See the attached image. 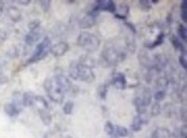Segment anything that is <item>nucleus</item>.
Wrapping results in <instances>:
<instances>
[{
	"label": "nucleus",
	"mask_w": 187,
	"mask_h": 138,
	"mask_svg": "<svg viewBox=\"0 0 187 138\" xmlns=\"http://www.w3.org/2000/svg\"><path fill=\"white\" fill-rule=\"evenodd\" d=\"M72 88V83L65 75L59 73L44 81V89L48 98L54 103L61 104L65 94Z\"/></svg>",
	"instance_id": "nucleus-1"
},
{
	"label": "nucleus",
	"mask_w": 187,
	"mask_h": 138,
	"mask_svg": "<svg viewBox=\"0 0 187 138\" xmlns=\"http://www.w3.org/2000/svg\"><path fill=\"white\" fill-rule=\"evenodd\" d=\"M68 73L70 78L77 81L92 83L96 80V75L92 68L80 63L79 61H73L70 63Z\"/></svg>",
	"instance_id": "nucleus-2"
},
{
	"label": "nucleus",
	"mask_w": 187,
	"mask_h": 138,
	"mask_svg": "<svg viewBox=\"0 0 187 138\" xmlns=\"http://www.w3.org/2000/svg\"><path fill=\"white\" fill-rule=\"evenodd\" d=\"M126 57V54L122 50L114 47L112 44L105 45L101 52L99 64L104 67H110L122 62Z\"/></svg>",
	"instance_id": "nucleus-3"
},
{
	"label": "nucleus",
	"mask_w": 187,
	"mask_h": 138,
	"mask_svg": "<svg viewBox=\"0 0 187 138\" xmlns=\"http://www.w3.org/2000/svg\"><path fill=\"white\" fill-rule=\"evenodd\" d=\"M77 44L88 53H93L100 46L99 38L88 31H82L77 38Z\"/></svg>",
	"instance_id": "nucleus-4"
},
{
	"label": "nucleus",
	"mask_w": 187,
	"mask_h": 138,
	"mask_svg": "<svg viewBox=\"0 0 187 138\" xmlns=\"http://www.w3.org/2000/svg\"><path fill=\"white\" fill-rule=\"evenodd\" d=\"M51 47L52 45H51L50 39L48 37H45L43 40L36 46L35 52L33 53L31 57L27 61V64H32V63L43 60L50 53Z\"/></svg>",
	"instance_id": "nucleus-5"
},
{
	"label": "nucleus",
	"mask_w": 187,
	"mask_h": 138,
	"mask_svg": "<svg viewBox=\"0 0 187 138\" xmlns=\"http://www.w3.org/2000/svg\"><path fill=\"white\" fill-rule=\"evenodd\" d=\"M94 10H96L97 11L99 12V11H108L110 13H113L115 14L116 13V5L115 2L111 1V0H101V1H97L93 6Z\"/></svg>",
	"instance_id": "nucleus-6"
},
{
	"label": "nucleus",
	"mask_w": 187,
	"mask_h": 138,
	"mask_svg": "<svg viewBox=\"0 0 187 138\" xmlns=\"http://www.w3.org/2000/svg\"><path fill=\"white\" fill-rule=\"evenodd\" d=\"M137 58L139 61V63L141 67H143L144 68L147 70L148 69L154 68V62H153V58H152L150 55L148 54V52L146 49H141L140 52L138 53Z\"/></svg>",
	"instance_id": "nucleus-7"
},
{
	"label": "nucleus",
	"mask_w": 187,
	"mask_h": 138,
	"mask_svg": "<svg viewBox=\"0 0 187 138\" xmlns=\"http://www.w3.org/2000/svg\"><path fill=\"white\" fill-rule=\"evenodd\" d=\"M111 84L116 89L124 90L127 87V80L122 73H115L111 76Z\"/></svg>",
	"instance_id": "nucleus-8"
},
{
	"label": "nucleus",
	"mask_w": 187,
	"mask_h": 138,
	"mask_svg": "<svg viewBox=\"0 0 187 138\" xmlns=\"http://www.w3.org/2000/svg\"><path fill=\"white\" fill-rule=\"evenodd\" d=\"M154 62V69L156 73H160L165 68V67L168 64V59L163 54H157L153 57Z\"/></svg>",
	"instance_id": "nucleus-9"
},
{
	"label": "nucleus",
	"mask_w": 187,
	"mask_h": 138,
	"mask_svg": "<svg viewBox=\"0 0 187 138\" xmlns=\"http://www.w3.org/2000/svg\"><path fill=\"white\" fill-rule=\"evenodd\" d=\"M69 45L66 42H60L51 47L50 53L54 57H61L68 51Z\"/></svg>",
	"instance_id": "nucleus-10"
},
{
	"label": "nucleus",
	"mask_w": 187,
	"mask_h": 138,
	"mask_svg": "<svg viewBox=\"0 0 187 138\" xmlns=\"http://www.w3.org/2000/svg\"><path fill=\"white\" fill-rule=\"evenodd\" d=\"M41 37H42V32L40 28L34 30H29V32L26 35L25 42L28 45H33L40 40Z\"/></svg>",
	"instance_id": "nucleus-11"
},
{
	"label": "nucleus",
	"mask_w": 187,
	"mask_h": 138,
	"mask_svg": "<svg viewBox=\"0 0 187 138\" xmlns=\"http://www.w3.org/2000/svg\"><path fill=\"white\" fill-rule=\"evenodd\" d=\"M96 24V17L92 15H86L80 21H79V27L81 29H89Z\"/></svg>",
	"instance_id": "nucleus-12"
},
{
	"label": "nucleus",
	"mask_w": 187,
	"mask_h": 138,
	"mask_svg": "<svg viewBox=\"0 0 187 138\" xmlns=\"http://www.w3.org/2000/svg\"><path fill=\"white\" fill-rule=\"evenodd\" d=\"M176 106L172 103H166L162 107V111L165 117L167 118H173V116H177Z\"/></svg>",
	"instance_id": "nucleus-13"
},
{
	"label": "nucleus",
	"mask_w": 187,
	"mask_h": 138,
	"mask_svg": "<svg viewBox=\"0 0 187 138\" xmlns=\"http://www.w3.org/2000/svg\"><path fill=\"white\" fill-rule=\"evenodd\" d=\"M7 15L11 21H13L14 22H19L22 18L21 11H19V9H17V7H16V6H10L8 8Z\"/></svg>",
	"instance_id": "nucleus-14"
},
{
	"label": "nucleus",
	"mask_w": 187,
	"mask_h": 138,
	"mask_svg": "<svg viewBox=\"0 0 187 138\" xmlns=\"http://www.w3.org/2000/svg\"><path fill=\"white\" fill-rule=\"evenodd\" d=\"M169 85V81L165 76L159 77L155 80V87L157 89V91H166Z\"/></svg>",
	"instance_id": "nucleus-15"
},
{
	"label": "nucleus",
	"mask_w": 187,
	"mask_h": 138,
	"mask_svg": "<svg viewBox=\"0 0 187 138\" xmlns=\"http://www.w3.org/2000/svg\"><path fill=\"white\" fill-rule=\"evenodd\" d=\"M38 111H39L40 118L44 125H46V126L50 125L53 119H52V115L49 113V111H47V109H42V108H40Z\"/></svg>",
	"instance_id": "nucleus-16"
},
{
	"label": "nucleus",
	"mask_w": 187,
	"mask_h": 138,
	"mask_svg": "<svg viewBox=\"0 0 187 138\" xmlns=\"http://www.w3.org/2000/svg\"><path fill=\"white\" fill-rule=\"evenodd\" d=\"M171 132L166 128H158L152 134L151 138H170Z\"/></svg>",
	"instance_id": "nucleus-17"
},
{
	"label": "nucleus",
	"mask_w": 187,
	"mask_h": 138,
	"mask_svg": "<svg viewBox=\"0 0 187 138\" xmlns=\"http://www.w3.org/2000/svg\"><path fill=\"white\" fill-rule=\"evenodd\" d=\"M4 112L7 114L9 116H16L20 113V110L17 106L13 105L12 103H7L4 106Z\"/></svg>",
	"instance_id": "nucleus-18"
},
{
	"label": "nucleus",
	"mask_w": 187,
	"mask_h": 138,
	"mask_svg": "<svg viewBox=\"0 0 187 138\" xmlns=\"http://www.w3.org/2000/svg\"><path fill=\"white\" fill-rule=\"evenodd\" d=\"M170 41H171L173 47H175V49L181 52L182 54H185V47L184 46L183 42L175 35H172L170 37Z\"/></svg>",
	"instance_id": "nucleus-19"
},
{
	"label": "nucleus",
	"mask_w": 187,
	"mask_h": 138,
	"mask_svg": "<svg viewBox=\"0 0 187 138\" xmlns=\"http://www.w3.org/2000/svg\"><path fill=\"white\" fill-rule=\"evenodd\" d=\"M164 39H165V34H164V32H160L157 36V37H156V40H155L153 42H150V43L148 44L145 43L144 45L148 49H153V48L158 47L160 45H161L164 42Z\"/></svg>",
	"instance_id": "nucleus-20"
},
{
	"label": "nucleus",
	"mask_w": 187,
	"mask_h": 138,
	"mask_svg": "<svg viewBox=\"0 0 187 138\" xmlns=\"http://www.w3.org/2000/svg\"><path fill=\"white\" fill-rule=\"evenodd\" d=\"M35 95L31 91H26L22 94V106L28 107L34 105L35 103Z\"/></svg>",
	"instance_id": "nucleus-21"
},
{
	"label": "nucleus",
	"mask_w": 187,
	"mask_h": 138,
	"mask_svg": "<svg viewBox=\"0 0 187 138\" xmlns=\"http://www.w3.org/2000/svg\"><path fill=\"white\" fill-rule=\"evenodd\" d=\"M118 10L119 12L115 13V17L119 19H125L127 16L129 14L130 11V7L126 4H121L119 5L118 9H116V11Z\"/></svg>",
	"instance_id": "nucleus-22"
},
{
	"label": "nucleus",
	"mask_w": 187,
	"mask_h": 138,
	"mask_svg": "<svg viewBox=\"0 0 187 138\" xmlns=\"http://www.w3.org/2000/svg\"><path fill=\"white\" fill-rule=\"evenodd\" d=\"M138 97H140V98H141V100H142V102H143L144 106L147 107V106H149V105L151 104L152 94L149 88H147V87L144 88L143 91H142V95H141V96H138Z\"/></svg>",
	"instance_id": "nucleus-23"
},
{
	"label": "nucleus",
	"mask_w": 187,
	"mask_h": 138,
	"mask_svg": "<svg viewBox=\"0 0 187 138\" xmlns=\"http://www.w3.org/2000/svg\"><path fill=\"white\" fill-rule=\"evenodd\" d=\"M142 121L140 118V116L136 115V116L134 117L133 123L131 124V129L133 131H140L141 130L142 127Z\"/></svg>",
	"instance_id": "nucleus-24"
},
{
	"label": "nucleus",
	"mask_w": 187,
	"mask_h": 138,
	"mask_svg": "<svg viewBox=\"0 0 187 138\" xmlns=\"http://www.w3.org/2000/svg\"><path fill=\"white\" fill-rule=\"evenodd\" d=\"M108 93V86L106 84H101L97 87V94L99 98L102 99H105Z\"/></svg>",
	"instance_id": "nucleus-25"
},
{
	"label": "nucleus",
	"mask_w": 187,
	"mask_h": 138,
	"mask_svg": "<svg viewBox=\"0 0 187 138\" xmlns=\"http://www.w3.org/2000/svg\"><path fill=\"white\" fill-rule=\"evenodd\" d=\"M178 35L180 36V39L183 40L184 42H186L187 40V30L186 27L184 26L183 24H180L178 27Z\"/></svg>",
	"instance_id": "nucleus-26"
},
{
	"label": "nucleus",
	"mask_w": 187,
	"mask_h": 138,
	"mask_svg": "<svg viewBox=\"0 0 187 138\" xmlns=\"http://www.w3.org/2000/svg\"><path fill=\"white\" fill-rule=\"evenodd\" d=\"M161 112V106L160 105V103L158 102H155L153 104V106L151 107V116H157L158 115H160Z\"/></svg>",
	"instance_id": "nucleus-27"
},
{
	"label": "nucleus",
	"mask_w": 187,
	"mask_h": 138,
	"mask_svg": "<svg viewBox=\"0 0 187 138\" xmlns=\"http://www.w3.org/2000/svg\"><path fill=\"white\" fill-rule=\"evenodd\" d=\"M126 48L127 50L130 51V53H134L135 51V40L133 37H130L126 39Z\"/></svg>",
	"instance_id": "nucleus-28"
},
{
	"label": "nucleus",
	"mask_w": 187,
	"mask_h": 138,
	"mask_svg": "<svg viewBox=\"0 0 187 138\" xmlns=\"http://www.w3.org/2000/svg\"><path fill=\"white\" fill-rule=\"evenodd\" d=\"M187 2L185 0L181 4V18L184 22H187Z\"/></svg>",
	"instance_id": "nucleus-29"
},
{
	"label": "nucleus",
	"mask_w": 187,
	"mask_h": 138,
	"mask_svg": "<svg viewBox=\"0 0 187 138\" xmlns=\"http://www.w3.org/2000/svg\"><path fill=\"white\" fill-rule=\"evenodd\" d=\"M73 103L72 101H67L66 102V104L63 106V111L65 114L66 115H70V114H72V110H73Z\"/></svg>",
	"instance_id": "nucleus-30"
},
{
	"label": "nucleus",
	"mask_w": 187,
	"mask_h": 138,
	"mask_svg": "<svg viewBox=\"0 0 187 138\" xmlns=\"http://www.w3.org/2000/svg\"><path fill=\"white\" fill-rule=\"evenodd\" d=\"M105 133L109 136H112L114 134V131H115V128H114V125L111 124V122L110 121H107L105 123Z\"/></svg>",
	"instance_id": "nucleus-31"
},
{
	"label": "nucleus",
	"mask_w": 187,
	"mask_h": 138,
	"mask_svg": "<svg viewBox=\"0 0 187 138\" xmlns=\"http://www.w3.org/2000/svg\"><path fill=\"white\" fill-rule=\"evenodd\" d=\"M139 4H140V9L143 11H148L151 10V3L148 0H140V1H139Z\"/></svg>",
	"instance_id": "nucleus-32"
},
{
	"label": "nucleus",
	"mask_w": 187,
	"mask_h": 138,
	"mask_svg": "<svg viewBox=\"0 0 187 138\" xmlns=\"http://www.w3.org/2000/svg\"><path fill=\"white\" fill-rule=\"evenodd\" d=\"M128 134H129V131L125 127H123V126L116 127V136H121V137H126Z\"/></svg>",
	"instance_id": "nucleus-33"
},
{
	"label": "nucleus",
	"mask_w": 187,
	"mask_h": 138,
	"mask_svg": "<svg viewBox=\"0 0 187 138\" xmlns=\"http://www.w3.org/2000/svg\"><path fill=\"white\" fill-rule=\"evenodd\" d=\"M165 95H166V91H155V95H154V98L156 100V102L160 103L162 100H164V98H165Z\"/></svg>",
	"instance_id": "nucleus-34"
},
{
	"label": "nucleus",
	"mask_w": 187,
	"mask_h": 138,
	"mask_svg": "<svg viewBox=\"0 0 187 138\" xmlns=\"http://www.w3.org/2000/svg\"><path fill=\"white\" fill-rule=\"evenodd\" d=\"M40 4H41V7L42 9V11L44 12H47L50 9L51 2L48 0H45V1H40Z\"/></svg>",
	"instance_id": "nucleus-35"
},
{
	"label": "nucleus",
	"mask_w": 187,
	"mask_h": 138,
	"mask_svg": "<svg viewBox=\"0 0 187 138\" xmlns=\"http://www.w3.org/2000/svg\"><path fill=\"white\" fill-rule=\"evenodd\" d=\"M40 25H41V22L39 20H33L29 22L28 27H29V30H34V29H39Z\"/></svg>",
	"instance_id": "nucleus-36"
},
{
	"label": "nucleus",
	"mask_w": 187,
	"mask_h": 138,
	"mask_svg": "<svg viewBox=\"0 0 187 138\" xmlns=\"http://www.w3.org/2000/svg\"><path fill=\"white\" fill-rule=\"evenodd\" d=\"M179 62H180V65L183 67L184 70H186L187 69V64H186V57H185V55L183 54L180 56L179 58Z\"/></svg>",
	"instance_id": "nucleus-37"
},
{
	"label": "nucleus",
	"mask_w": 187,
	"mask_h": 138,
	"mask_svg": "<svg viewBox=\"0 0 187 138\" xmlns=\"http://www.w3.org/2000/svg\"><path fill=\"white\" fill-rule=\"evenodd\" d=\"M180 135H181V136L182 138H187V126L186 124H185L181 127V129H180Z\"/></svg>",
	"instance_id": "nucleus-38"
},
{
	"label": "nucleus",
	"mask_w": 187,
	"mask_h": 138,
	"mask_svg": "<svg viewBox=\"0 0 187 138\" xmlns=\"http://www.w3.org/2000/svg\"><path fill=\"white\" fill-rule=\"evenodd\" d=\"M180 116H181V119H182V121H184L185 123L186 122V110L185 109V108H183V107H181L180 110Z\"/></svg>",
	"instance_id": "nucleus-39"
},
{
	"label": "nucleus",
	"mask_w": 187,
	"mask_h": 138,
	"mask_svg": "<svg viewBox=\"0 0 187 138\" xmlns=\"http://www.w3.org/2000/svg\"><path fill=\"white\" fill-rule=\"evenodd\" d=\"M173 137H174V138H182L181 135H180V129L176 128V129L174 130V131H173Z\"/></svg>",
	"instance_id": "nucleus-40"
},
{
	"label": "nucleus",
	"mask_w": 187,
	"mask_h": 138,
	"mask_svg": "<svg viewBox=\"0 0 187 138\" xmlns=\"http://www.w3.org/2000/svg\"><path fill=\"white\" fill-rule=\"evenodd\" d=\"M17 4H22V5H28L30 4V1L29 0H24V1H17Z\"/></svg>",
	"instance_id": "nucleus-41"
},
{
	"label": "nucleus",
	"mask_w": 187,
	"mask_h": 138,
	"mask_svg": "<svg viewBox=\"0 0 187 138\" xmlns=\"http://www.w3.org/2000/svg\"><path fill=\"white\" fill-rule=\"evenodd\" d=\"M4 9V3L3 1H0V16L3 14Z\"/></svg>",
	"instance_id": "nucleus-42"
},
{
	"label": "nucleus",
	"mask_w": 187,
	"mask_h": 138,
	"mask_svg": "<svg viewBox=\"0 0 187 138\" xmlns=\"http://www.w3.org/2000/svg\"><path fill=\"white\" fill-rule=\"evenodd\" d=\"M4 38H5V34H4V32L1 29V28H0V42H2V41L4 40Z\"/></svg>",
	"instance_id": "nucleus-43"
},
{
	"label": "nucleus",
	"mask_w": 187,
	"mask_h": 138,
	"mask_svg": "<svg viewBox=\"0 0 187 138\" xmlns=\"http://www.w3.org/2000/svg\"><path fill=\"white\" fill-rule=\"evenodd\" d=\"M111 138H118V136H117L116 135L113 134L112 136H111Z\"/></svg>",
	"instance_id": "nucleus-44"
},
{
	"label": "nucleus",
	"mask_w": 187,
	"mask_h": 138,
	"mask_svg": "<svg viewBox=\"0 0 187 138\" xmlns=\"http://www.w3.org/2000/svg\"><path fill=\"white\" fill-rule=\"evenodd\" d=\"M152 3H153V4H157V3H158V1H157V0H153V1H152Z\"/></svg>",
	"instance_id": "nucleus-45"
},
{
	"label": "nucleus",
	"mask_w": 187,
	"mask_h": 138,
	"mask_svg": "<svg viewBox=\"0 0 187 138\" xmlns=\"http://www.w3.org/2000/svg\"><path fill=\"white\" fill-rule=\"evenodd\" d=\"M67 138H72V137H71V136H67Z\"/></svg>",
	"instance_id": "nucleus-46"
}]
</instances>
